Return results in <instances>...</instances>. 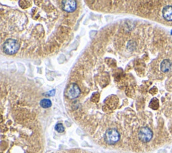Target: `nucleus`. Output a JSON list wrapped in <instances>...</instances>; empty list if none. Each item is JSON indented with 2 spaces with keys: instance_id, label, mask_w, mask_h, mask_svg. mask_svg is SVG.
Here are the masks:
<instances>
[{
  "instance_id": "0eeeda50",
  "label": "nucleus",
  "mask_w": 172,
  "mask_h": 153,
  "mask_svg": "<svg viewBox=\"0 0 172 153\" xmlns=\"http://www.w3.org/2000/svg\"><path fill=\"white\" fill-rule=\"evenodd\" d=\"M172 68V63L169 60L165 59L162 61L161 64V70L163 73H168L171 70Z\"/></svg>"
},
{
  "instance_id": "423d86ee",
  "label": "nucleus",
  "mask_w": 172,
  "mask_h": 153,
  "mask_svg": "<svg viewBox=\"0 0 172 153\" xmlns=\"http://www.w3.org/2000/svg\"><path fill=\"white\" fill-rule=\"evenodd\" d=\"M163 16L167 21L172 22V6H167L163 9Z\"/></svg>"
},
{
  "instance_id": "f03ea898",
  "label": "nucleus",
  "mask_w": 172,
  "mask_h": 153,
  "mask_svg": "<svg viewBox=\"0 0 172 153\" xmlns=\"http://www.w3.org/2000/svg\"><path fill=\"white\" fill-rule=\"evenodd\" d=\"M121 135L116 128H110L106 132L104 140L108 144L113 145L116 144L120 140Z\"/></svg>"
},
{
  "instance_id": "39448f33",
  "label": "nucleus",
  "mask_w": 172,
  "mask_h": 153,
  "mask_svg": "<svg viewBox=\"0 0 172 153\" xmlns=\"http://www.w3.org/2000/svg\"><path fill=\"white\" fill-rule=\"evenodd\" d=\"M62 8L66 12L71 13L77 8V2L74 0H65L62 1Z\"/></svg>"
},
{
  "instance_id": "6e6552de",
  "label": "nucleus",
  "mask_w": 172,
  "mask_h": 153,
  "mask_svg": "<svg viewBox=\"0 0 172 153\" xmlns=\"http://www.w3.org/2000/svg\"><path fill=\"white\" fill-rule=\"evenodd\" d=\"M40 105L42 108H49L52 105V102L49 99H43L40 102Z\"/></svg>"
},
{
  "instance_id": "1a4fd4ad",
  "label": "nucleus",
  "mask_w": 172,
  "mask_h": 153,
  "mask_svg": "<svg viewBox=\"0 0 172 153\" xmlns=\"http://www.w3.org/2000/svg\"><path fill=\"white\" fill-rule=\"evenodd\" d=\"M55 130L59 133H62L65 131V128L62 124H57L55 126Z\"/></svg>"
},
{
  "instance_id": "9d476101",
  "label": "nucleus",
  "mask_w": 172,
  "mask_h": 153,
  "mask_svg": "<svg viewBox=\"0 0 172 153\" xmlns=\"http://www.w3.org/2000/svg\"><path fill=\"white\" fill-rule=\"evenodd\" d=\"M55 90H52L51 91H49L48 94L49 95H50V96H52V95H53L54 94H55Z\"/></svg>"
},
{
  "instance_id": "7ed1b4c3",
  "label": "nucleus",
  "mask_w": 172,
  "mask_h": 153,
  "mask_svg": "<svg viewBox=\"0 0 172 153\" xmlns=\"http://www.w3.org/2000/svg\"><path fill=\"white\" fill-rule=\"evenodd\" d=\"M138 138L143 142H148L152 139L153 132L148 127H142L138 130Z\"/></svg>"
},
{
  "instance_id": "20e7f679",
  "label": "nucleus",
  "mask_w": 172,
  "mask_h": 153,
  "mask_svg": "<svg viewBox=\"0 0 172 153\" xmlns=\"http://www.w3.org/2000/svg\"><path fill=\"white\" fill-rule=\"evenodd\" d=\"M81 93L79 87L76 83H72L68 87L66 91L65 95L70 100H74L79 97V95Z\"/></svg>"
},
{
  "instance_id": "f257e3e1",
  "label": "nucleus",
  "mask_w": 172,
  "mask_h": 153,
  "mask_svg": "<svg viewBox=\"0 0 172 153\" xmlns=\"http://www.w3.org/2000/svg\"><path fill=\"white\" fill-rule=\"evenodd\" d=\"M20 44L15 39H7L3 44V51L7 55H14L20 49Z\"/></svg>"
}]
</instances>
